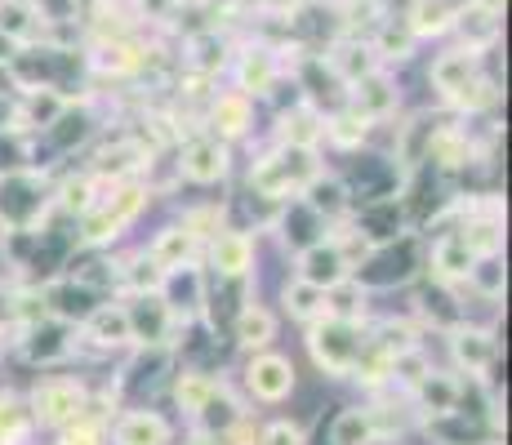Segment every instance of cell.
Returning <instances> with one entry per match:
<instances>
[{
	"instance_id": "1",
	"label": "cell",
	"mask_w": 512,
	"mask_h": 445,
	"mask_svg": "<svg viewBox=\"0 0 512 445\" xmlns=\"http://www.w3.org/2000/svg\"><path fill=\"white\" fill-rule=\"evenodd\" d=\"M147 196L152 192H147L139 178H130V183H112V196H98L94 210L81 214V232H76V241L90 245V250L116 241V236L147 210Z\"/></svg>"
},
{
	"instance_id": "2",
	"label": "cell",
	"mask_w": 512,
	"mask_h": 445,
	"mask_svg": "<svg viewBox=\"0 0 512 445\" xmlns=\"http://www.w3.org/2000/svg\"><path fill=\"white\" fill-rule=\"evenodd\" d=\"M361 343H366L361 325L339 321V316H317V321L308 325V352H312V361H317L326 374H334V379H348V374H352Z\"/></svg>"
},
{
	"instance_id": "3",
	"label": "cell",
	"mask_w": 512,
	"mask_h": 445,
	"mask_svg": "<svg viewBox=\"0 0 512 445\" xmlns=\"http://www.w3.org/2000/svg\"><path fill=\"white\" fill-rule=\"evenodd\" d=\"M317 174L312 165V152H294V147H281L277 156H263L250 170V192L263 196V201H290V196L303 192V183Z\"/></svg>"
},
{
	"instance_id": "4",
	"label": "cell",
	"mask_w": 512,
	"mask_h": 445,
	"mask_svg": "<svg viewBox=\"0 0 512 445\" xmlns=\"http://www.w3.org/2000/svg\"><path fill=\"white\" fill-rule=\"evenodd\" d=\"M85 401H90V388H85L76 374H49V379L36 383V392L27 405H32L36 423L63 432L67 423H76L85 414Z\"/></svg>"
},
{
	"instance_id": "5",
	"label": "cell",
	"mask_w": 512,
	"mask_h": 445,
	"mask_svg": "<svg viewBox=\"0 0 512 445\" xmlns=\"http://www.w3.org/2000/svg\"><path fill=\"white\" fill-rule=\"evenodd\" d=\"M450 361L468 374V379H486L499 365V334L486 330V325H455L450 330Z\"/></svg>"
},
{
	"instance_id": "6",
	"label": "cell",
	"mask_w": 512,
	"mask_h": 445,
	"mask_svg": "<svg viewBox=\"0 0 512 445\" xmlns=\"http://www.w3.org/2000/svg\"><path fill=\"white\" fill-rule=\"evenodd\" d=\"M245 388L254 401L263 405H281L294 392V361L281 352H254L245 365Z\"/></svg>"
},
{
	"instance_id": "7",
	"label": "cell",
	"mask_w": 512,
	"mask_h": 445,
	"mask_svg": "<svg viewBox=\"0 0 512 445\" xmlns=\"http://www.w3.org/2000/svg\"><path fill=\"white\" fill-rule=\"evenodd\" d=\"M27 339H18V348L32 365H58L76 352V325L72 321H58V316H45V321L23 325Z\"/></svg>"
},
{
	"instance_id": "8",
	"label": "cell",
	"mask_w": 512,
	"mask_h": 445,
	"mask_svg": "<svg viewBox=\"0 0 512 445\" xmlns=\"http://www.w3.org/2000/svg\"><path fill=\"white\" fill-rule=\"evenodd\" d=\"M81 339L98 352L134 348V330H130V312H125V303H98V308L81 321Z\"/></svg>"
},
{
	"instance_id": "9",
	"label": "cell",
	"mask_w": 512,
	"mask_h": 445,
	"mask_svg": "<svg viewBox=\"0 0 512 445\" xmlns=\"http://www.w3.org/2000/svg\"><path fill=\"white\" fill-rule=\"evenodd\" d=\"M299 201H303V210H312L321 223H343L352 214V187L343 183L339 174H321L317 170L308 183H303Z\"/></svg>"
},
{
	"instance_id": "10",
	"label": "cell",
	"mask_w": 512,
	"mask_h": 445,
	"mask_svg": "<svg viewBox=\"0 0 512 445\" xmlns=\"http://www.w3.org/2000/svg\"><path fill=\"white\" fill-rule=\"evenodd\" d=\"M179 174L187 178V183H201V187L223 183V178H228V143L214 138V134L192 138L179 156Z\"/></svg>"
},
{
	"instance_id": "11",
	"label": "cell",
	"mask_w": 512,
	"mask_h": 445,
	"mask_svg": "<svg viewBox=\"0 0 512 445\" xmlns=\"http://www.w3.org/2000/svg\"><path fill=\"white\" fill-rule=\"evenodd\" d=\"M410 401H415V410L423 419H446V414H455L464 405V383L446 370H428L419 388L410 392Z\"/></svg>"
},
{
	"instance_id": "12",
	"label": "cell",
	"mask_w": 512,
	"mask_h": 445,
	"mask_svg": "<svg viewBox=\"0 0 512 445\" xmlns=\"http://www.w3.org/2000/svg\"><path fill=\"white\" fill-rule=\"evenodd\" d=\"M210 267L219 272V281H245L254 267V236L223 227L210 241Z\"/></svg>"
},
{
	"instance_id": "13",
	"label": "cell",
	"mask_w": 512,
	"mask_h": 445,
	"mask_svg": "<svg viewBox=\"0 0 512 445\" xmlns=\"http://www.w3.org/2000/svg\"><path fill=\"white\" fill-rule=\"evenodd\" d=\"M428 428H432V437H437L441 445H499V437H504V428H499L495 419H486V414H468L464 410H455V414H446V419H428Z\"/></svg>"
},
{
	"instance_id": "14",
	"label": "cell",
	"mask_w": 512,
	"mask_h": 445,
	"mask_svg": "<svg viewBox=\"0 0 512 445\" xmlns=\"http://www.w3.org/2000/svg\"><path fill=\"white\" fill-rule=\"evenodd\" d=\"M472 263H477V254L468 250V241L459 236V227L455 232H441L437 241H432V250H428V267H432V276H437V285L468 281Z\"/></svg>"
},
{
	"instance_id": "15",
	"label": "cell",
	"mask_w": 512,
	"mask_h": 445,
	"mask_svg": "<svg viewBox=\"0 0 512 445\" xmlns=\"http://www.w3.org/2000/svg\"><path fill=\"white\" fill-rule=\"evenodd\" d=\"M165 299V308H174V312H183V316H196L205 308V272L201 267H174V272H165V281H161V290H156Z\"/></svg>"
},
{
	"instance_id": "16",
	"label": "cell",
	"mask_w": 512,
	"mask_h": 445,
	"mask_svg": "<svg viewBox=\"0 0 512 445\" xmlns=\"http://www.w3.org/2000/svg\"><path fill=\"white\" fill-rule=\"evenodd\" d=\"M299 276L312 285H321V290H330L334 281H343L348 272V263H343V254L334 250L330 236H321V241H312L308 250H299Z\"/></svg>"
},
{
	"instance_id": "17",
	"label": "cell",
	"mask_w": 512,
	"mask_h": 445,
	"mask_svg": "<svg viewBox=\"0 0 512 445\" xmlns=\"http://www.w3.org/2000/svg\"><path fill=\"white\" fill-rule=\"evenodd\" d=\"M116 445H170V419L156 410H125L112 428Z\"/></svg>"
},
{
	"instance_id": "18",
	"label": "cell",
	"mask_w": 512,
	"mask_h": 445,
	"mask_svg": "<svg viewBox=\"0 0 512 445\" xmlns=\"http://www.w3.org/2000/svg\"><path fill=\"white\" fill-rule=\"evenodd\" d=\"M196 245H201V241H196L183 223H170V227H161V232L152 236V245H147L143 254L161 267V272H174V267H187L196 259Z\"/></svg>"
},
{
	"instance_id": "19",
	"label": "cell",
	"mask_w": 512,
	"mask_h": 445,
	"mask_svg": "<svg viewBox=\"0 0 512 445\" xmlns=\"http://www.w3.org/2000/svg\"><path fill=\"white\" fill-rule=\"evenodd\" d=\"M232 334L245 352H268V343L277 339V316L263 308V303H245V308L236 312Z\"/></svg>"
},
{
	"instance_id": "20",
	"label": "cell",
	"mask_w": 512,
	"mask_h": 445,
	"mask_svg": "<svg viewBox=\"0 0 512 445\" xmlns=\"http://www.w3.org/2000/svg\"><path fill=\"white\" fill-rule=\"evenodd\" d=\"M459 236L477 259H495V254H504V214H464Z\"/></svg>"
},
{
	"instance_id": "21",
	"label": "cell",
	"mask_w": 512,
	"mask_h": 445,
	"mask_svg": "<svg viewBox=\"0 0 512 445\" xmlns=\"http://www.w3.org/2000/svg\"><path fill=\"white\" fill-rule=\"evenodd\" d=\"M366 308H370V290L357 281V276H343V281H334L326 290V316L361 325L366 321Z\"/></svg>"
},
{
	"instance_id": "22",
	"label": "cell",
	"mask_w": 512,
	"mask_h": 445,
	"mask_svg": "<svg viewBox=\"0 0 512 445\" xmlns=\"http://www.w3.org/2000/svg\"><path fill=\"white\" fill-rule=\"evenodd\" d=\"M321 138H326V121H321L312 107H294V112L281 116V147H294V152H312Z\"/></svg>"
},
{
	"instance_id": "23",
	"label": "cell",
	"mask_w": 512,
	"mask_h": 445,
	"mask_svg": "<svg viewBox=\"0 0 512 445\" xmlns=\"http://www.w3.org/2000/svg\"><path fill=\"white\" fill-rule=\"evenodd\" d=\"M477 81V54H468V49H455V54H441L437 63H432V85L441 89L446 98H455L464 85Z\"/></svg>"
},
{
	"instance_id": "24",
	"label": "cell",
	"mask_w": 512,
	"mask_h": 445,
	"mask_svg": "<svg viewBox=\"0 0 512 445\" xmlns=\"http://www.w3.org/2000/svg\"><path fill=\"white\" fill-rule=\"evenodd\" d=\"M281 303H285V312H290V321H303V325H312L317 316H326V290L312 285V281H303V276L285 281Z\"/></svg>"
},
{
	"instance_id": "25",
	"label": "cell",
	"mask_w": 512,
	"mask_h": 445,
	"mask_svg": "<svg viewBox=\"0 0 512 445\" xmlns=\"http://www.w3.org/2000/svg\"><path fill=\"white\" fill-rule=\"evenodd\" d=\"M112 267H116V290H125L130 299L134 294H156L161 290V281H165V272L147 259V254H130V259H121Z\"/></svg>"
},
{
	"instance_id": "26",
	"label": "cell",
	"mask_w": 512,
	"mask_h": 445,
	"mask_svg": "<svg viewBox=\"0 0 512 445\" xmlns=\"http://www.w3.org/2000/svg\"><path fill=\"white\" fill-rule=\"evenodd\" d=\"M357 85V94H352V107H357L361 116L374 125V121H383V116L397 107V94H392V85H388V76H379V72H370V76H361V81H352Z\"/></svg>"
},
{
	"instance_id": "27",
	"label": "cell",
	"mask_w": 512,
	"mask_h": 445,
	"mask_svg": "<svg viewBox=\"0 0 512 445\" xmlns=\"http://www.w3.org/2000/svg\"><path fill=\"white\" fill-rule=\"evenodd\" d=\"M223 383L214 379V374H205V370H183L179 379H174V405H179L183 414H201L205 405L214 401V392H219Z\"/></svg>"
},
{
	"instance_id": "28",
	"label": "cell",
	"mask_w": 512,
	"mask_h": 445,
	"mask_svg": "<svg viewBox=\"0 0 512 445\" xmlns=\"http://www.w3.org/2000/svg\"><path fill=\"white\" fill-rule=\"evenodd\" d=\"M36 428V414L18 392H0V445H23Z\"/></svg>"
},
{
	"instance_id": "29",
	"label": "cell",
	"mask_w": 512,
	"mask_h": 445,
	"mask_svg": "<svg viewBox=\"0 0 512 445\" xmlns=\"http://www.w3.org/2000/svg\"><path fill=\"white\" fill-rule=\"evenodd\" d=\"M370 343L379 352H388V356H401V352H410V348H423L415 321H406V316H401V321H397V316H383V321L370 330Z\"/></svg>"
},
{
	"instance_id": "30",
	"label": "cell",
	"mask_w": 512,
	"mask_h": 445,
	"mask_svg": "<svg viewBox=\"0 0 512 445\" xmlns=\"http://www.w3.org/2000/svg\"><path fill=\"white\" fill-rule=\"evenodd\" d=\"M210 125H214V138H241L250 130V98L245 94H228L214 103L210 112Z\"/></svg>"
},
{
	"instance_id": "31",
	"label": "cell",
	"mask_w": 512,
	"mask_h": 445,
	"mask_svg": "<svg viewBox=\"0 0 512 445\" xmlns=\"http://www.w3.org/2000/svg\"><path fill=\"white\" fill-rule=\"evenodd\" d=\"M374 423L370 414L361 410V405H352V410H339L330 423V445H374Z\"/></svg>"
},
{
	"instance_id": "32",
	"label": "cell",
	"mask_w": 512,
	"mask_h": 445,
	"mask_svg": "<svg viewBox=\"0 0 512 445\" xmlns=\"http://www.w3.org/2000/svg\"><path fill=\"white\" fill-rule=\"evenodd\" d=\"M468 285L481 294L486 303H499L504 299V290H508V272H504V259H477L472 263V272H468Z\"/></svg>"
},
{
	"instance_id": "33",
	"label": "cell",
	"mask_w": 512,
	"mask_h": 445,
	"mask_svg": "<svg viewBox=\"0 0 512 445\" xmlns=\"http://www.w3.org/2000/svg\"><path fill=\"white\" fill-rule=\"evenodd\" d=\"M326 138L334 147H343V152H352V147H361L370 138V121L357 107H348V112H339L334 121H326Z\"/></svg>"
},
{
	"instance_id": "34",
	"label": "cell",
	"mask_w": 512,
	"mask_h": 445,
	"mask_svg": "<svg viewBox=\"0 0 512 445\" xmlns=\"http://www.w3.org/2000/svg\"><path fill=\"white\" fill-rule=\"evenodd\" d=\"M94 187H98L94 174L67 178V183L58 187V196H49V201H54V210H63V214H85V210H94V205H98Z\"/></svg>"
},
{
	"instance_id": "35",
	"label": "cell",
	"mask_w": 512,
	"mask_h": 445,
	"mask_svg": "<svg viewBox=\"0 0 512 445\" xmlns=\"http://www.w3.org/2000/svg\"><path fill=\"white\" fill-rule=\"evenodd\" d=\"M428 370H432V361H428V356H423V348H410V352L392 356L388 383H392V388H401V392H415Z\"/></svg>"
},
{
	"instance_id": "36",
	"label": "cell",
	"mask_w": 512,
	"mask_h": 445,
	"mask_svg": "<svg viewBox=\"0 0 512 445\" xmlns=\"http://www.w3.org/2000/svg\"><path fill=\"white\" fill-rule=\"evenodd\" d=\"M450 23H455V14H450L446 0H415V9H410V32L415 36L446 32Z\"/></svg>"
},
{
	"instance_id": "37",
	"label": "cell",
	"mask_w": 512,
	"mask_h": 445,
	"mask_svg": "<svg viewBox=\"0 0 512 445\" xmlns=\"http://www.w3.org/2000/svg\"><path fill=\"white\" fill-rule=\"evenodd\" d=\"M272 81H277V63H272V54H250L241 63V89L245 94H268Z\"/></svg>"
},
{
	"instance_id": "38",
	"label": "cell",
	"mask_w": 512,
	"mask_h": 445,
	"mask_svg": "<svg viewBox=\"0 0 512 445\" xmlns=\"http://www.w3.org/2000/svg\"><path fill=\"white\" fill-rule=\"evenodd\" d=\"M370 423H374V437H397V432L410 428V410L406 405H392V401H374L366 405Z\"/></svg>"
},
{
	"instance_id": "39",
	"label": "cell",
	"mask_w": 512,
	"mask_h": 445,
	"mask_svg": "<svg viewBox=\"0 0 512 445\" xmlns=\"http://www.w3.org/2000/svg\"><path fill=\"white\" fill-rule=\"evenodd\" d=\"M32 9L27 5H18V0H0V36H9V41H27V36H32Z\"/></svg>"
},
{
	"instance_id": "40",
	"label": "cell",
	"mask_w": 512,
	"mask_h": 445,
	"mask_svg": "<svg viewBox=\"0 0 512 445\" xmlns=\"http://www.w3.org/2000/svg\"><path fill=\"white\" fill-rule=\"evenodd\" d=\"M183 227L196 236V241H205V236L214 241V236L223 232V210H219V205H205V210H187V214H183Z\"/></svg>"
},
{
	"instance_id": "41",
	"label": "cell",
	"mask_w": 512,
	"mask_h": 445,
	"mask_svg": "<svg viewBox=\"0 0 512 445\" xmlns=\"http://www.w3.org/2000/svg\"><path fill=\"white\" fill-rule=\"evenodd\" d=\"M334 67H339L348 81H361V76H370L374 72V58H370V49H357V45H348V49H339L334 54Z\"/></svg>"
},
{
	"instance_id": "42",
	"label": "cell",
	"mask_w": 512,
	"mask_h": 445,
	"mask_svg": "<svg viewBox=\"0 0 512 445\" xmlns=\"http://www.w3.org/2000/svg\"><path fill=\"white\" fill-rule=\"evenodd\" d=\"M103 441H107L103 423H90V419H76L58 432V445H103Z\"/></svg>"
},
{
	"instance_id": "43",
	"label": "cell",
	"mask_w": 512,
	"mask_h": 445,
	"mask_svg": "<svg viewBox=\"0 0 512 445\" xmlns=\"http://www.w3.org/2000/svg\"><path fill=\"white\" fill-rule=\"evenodd\" d=\"M259 445H308V437H303L299 423L277 419V423H268V428L259 432Z\"/></svg>"
},
{
	"instance_id": "44",
	"label": "cell",
	"mask_w": 512,
	"mask_h": 445,
	"mask_svg": "<svg viewBox=\"0 0 512 445\" xmlns=\"http://www.w3.org/2000/svg\"><path fill=\"white\" fill-rule=\"evenodd\" d=\"M472 32V45H490L495 41V14L490 9H472V14H464V36Z\"/></svg>"
},
{
	"instance_id": "45",
	"label": "cell",
	"mask_w": 512,
	"mask_h": 445,
	"mask_svg": "<svg viewBox=\"0 0 512 445\" xmlns=\"http://www.w3.org/2000/svg\"><path fill=\"white\" fill-rule=\"evenodd\" d=\"M410 41H415V32H410V27H388V32L379 36V54L383 58H406L410 54Z\"/></svg>"
},
{
	"instance_id": "46",
	"label": "cell",
	"mask_w": 512,
	"mask_h": 445,
	"mask_svg": "<svg viewBox=\"0 0 512 445\" xmlns=\"http://www.w3.org/2000/svg\"><path fill=\"white\" fill-rule=\"evenodd\" d=\"M5 330H23V325H18V290L14 285H0V334Z\"/></svg>"
},
{
	"instance_id": "47",
	"label": "cell",
	"mask_w": 512,
	"mask_h": 445,
	"mask_svg": "<svg viewBox=\"0 0 512 445\" xmlns=\"http://www.w3.org/2000/svg\"><path fill=\"white\" fill-rule=\"evenodd\" d=\"M41 14L49 23H63V18L76 14V0H41Z\"/></svg>"
},
{
	"instance_id": "48",
	"label": "cell",
	"mask_w": 512,
	"mask_h": 445,
	"mask_svg": "<svg viewBox=\"0 0 512 445\" xmlns=\"http://www.w3.org/2000/svg\"><path fill=\"white\" fill-rule=\"evenodd\" d=\"M499 5H504V0H477V9H490V14H495Z\"/></svg>"
}]
</instances>
